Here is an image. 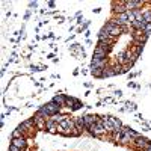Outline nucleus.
<instances>
[{
    "label": "nucleus",
    "instance_id": "9b49d317",
    "mask_svg": "<svg viewBox=\"0 0 151 151\" xmlns=\"http://www.w3.org/2000/svg\"><path fill=\"white\" fill-rule=\"evenodd\" d=\"M130 52L139 59V56L142 55L144 52V44H139V42H133V45H130Z\"/></svg>",
    "mask_w": 151,
    "mask_h": 151
},
{
    "label": "nucleus",
    "instance_id": "a878e982",
    "mask_svg": "<svg viewBox=\"0 0 151 151\" xmlns=\"http://www.w3.org/2000/svg\"><path fill=\"white\" fill-rule=\"evenodd\" d=\"M144 33H145V35H148V36L151 35V23H147V24H145V27H144Z\"/></svg>",
    "mask_w": 151,
    "mask_h": 151
},
{
    "label": "nucleus",
    "instance_id": "ddd939ff",
    "mask_svg": "<svg viewBox=\"0 0 151 151\" xmlns=\"http://www.w3.org/2000/svg\"><path fill=\"white\" fill-rule=\"evenodd\" d=\"M74 122H76V129H77V130H80L82 133L86 132V124H85V118L83 116H76Z\"/></svg>",
    "mask_w": 151,
    "mask_h": 151
},
{
    "label": "nucleus",
    "instance_id": "5701e85b",
    "mask_svg": "<svg viewBox=\"0 0 151 151\" xmlns=\"http://www.w3.org/2000/svg\"><path fill=\"white\" fill-rule=\"evenodd\" d=\"M144 21L145 23H151V9H145L144 11Z\"/></svg>",
    "mask_w": 151,
    "mask_h": 151
},
{
    "label": "nucleus",
    "instance_id": "20e7f679",
    "mask_svg": "<svg viewBox=\"0 0 151 151\" xmlns=\"http://www.w3.org/2000/svg\"><path fill=\"white\" fill-rule=\"evenodd\" d=\"M107 52L103 48V47H100V45H97L95 48H94V55H92V59H101V60H107Z\"/></svg>",
    "mask_w": 151,
    "mask_h": 151
},
{
    "label": "nucleus",
    "instance_id": "1a4fd4ad",
    "mask_svg": "<svg viewBox=\"0 0 151 151\" xmlns=\"http://www.w3.org/2000/svg\"><path fill=\"white\" fill-rule=\"evenodd\" d=\"M32 118H33V121H35V127H36L38 130L45 129V122H47V119H45V118H42L41 115H38V113H35V115H33Z\"/></svg>",
    "mask_w": 151,
    "mask_h": 151
},
{
    "label": "nucleus",
    "instance_id": "6ab92c4d",
    "mask_svg": "<svg viewBox=\"0 0 151 151\" xmlns=\"http://www.w3.org/2000/svg\"><path fill=\"white\" fill-rule=\"evenodd\" d=\"M121 137H122V133L121 132H112L110 133V141L112 142H121Z\"/></svg>",
    "mask_w": 151,
    "mask_h": 151
},
{
    "label": "nucleus",
    "instance_id": "f8f14e48",
    "mask_svg": "<svg viewBox=\"0 0 151 151\" xmlns=\"http://www.w3.org/2000/svg\"><path fill=\"white\" fill-rule=\"evenodd\" d=\"M107 65H109L107 60H101V59H92L91 60V68H101V70H104Z\"/></svg>",
    "mask_w": 151,
    "mask_h": 151
},
{
    "label": "nucleus",
    "instance_id": "c85d7f7f",
    "mask_svg": "<svg viewBox=\"0 0 151 151\" xmlns=\"http://www.w3.org/2000/svg\"><path fill=\"white\" fill-rule=\"evenodd\" d=\"M29 6H30V8H36V6H38V2H30Z\"/></svg>",
    "mask_w": 151,
    "mask_h": 151
},
{
    "label": "nucleus",
    "instance_id": "f257e3e1",
    "mask_svg": "<svg viewBox=\"0 0 151 151\" xmlns=\"http://www.w3.org/2000/svg\"><path fill=\"white\" fill-rule=\"evenodd\" d=\"M133 147L136 151H147L150 147H151V141L147 139L145 136H139L137 139L133 142Z\"/></svg>",
    "mask_w": 151,
    "mask_h": 151
},
{
    "label": "nucleus",
    "instance_id": "6e6552de",
    "mask_svg": "<svg viewBox=\"0 0 151 151\" xmlns=\"http://www.w3.org/2000/svg\"><path fill=\"white\" fill-rule=\"evenodd\" d=\"M83 118H85V124H86V132H89V129L92 127V125H95V122L98 121L100 116H97V115H83Z\"/></svg>",
    "mask_w": 151,
    "mask_h": 151
},
{
    "label": "nucleus",
    "instance_id": "9d476101",
    "mask_svg": "<svg viewBox=\"0 0 151 151\" xmlns=\"http://www.w3.org/2000/svg\"><path fill=\"white\" fill-rule=\"evenodd\" d=\"M109 122L112 124L113 132H119V130L122 129V122H121V119H119V118H116V116L109 115Z\"/></svg>",
    "mask_w": 151,
    "mask_h": 151
},
{
    "label": "nucleus",
    "instance_id": "2f4dec72",
    "mask_svg": "<svg viewBox=\"0 0 151 151\" xmlns=\"http://www.w3.org/2000/svg\"><path fill=\"white\" fill-rule=\"evenodd\" d=\"M147 151H151V147H150V148H148V150H147Z\"/></svg>",
    "mask_w": 151,
    "mask_h": 151
},
{
    "label": "nucleus",
    "instance_id": "0eeeda50",
    "mask_svg": "<svg viewBox=\"0 0 151 151\" xmlns=\"http://www.w3.org/2000/svg\"><path fill=\"white\" fill-rule=\"evenodd\" d=\"M11 145H15L21 151L27 150V137L23 136V137H18V139H11Z\"/></svg>",
    "mask_w": 151,
    "mask_h": 151
},
{
    "label": "nucleus",
    "instance_id": "7c9ffc66",
    "mask_svg": "<svg viewBox=\"0 0 151 151\" xmlns=\"http://www.w3.org/2000/svg\"><path fill=\"white\" fill-rule=\"evenodd\" d=\"M48 6L50 8H55V2H48Z\"/></svg>",
    "mask_w": 151,
    "mask_h": 151
},
{
    "label": "nucleus",
    "instance_id": "4be33fe9",
    "mask_svg": "<svg viewBox=\"0 0 151 151\" xmlns=\"http://www.w3.org/2000/svg\"><path fill=\"white\" fill-rule=\"evenodd\" d=\"M65 118H67V115H62V113H58V115L52 116V119H53V121H55V122H56L58 125H59V124H60L62 121H64Z\"/></svg>",
    "mask_w": 151,
    "mask_h": 151
},
{
    "label": "nucleus",
    "instance_id": "412c9836",
    "mask_svg": "<svg viewBox=\"0 0 151 151\" xmlns=\"http://www.w3.org/2000/svg\"><path fill=\"white\" fill-rule=\"evenodd\" d=\"M17 130H18V132H20V133H21V134H23L24 137H27V136L30 134V132H29V130H27L26 127H24V124H23V122H21V124L18 125V127H17Z\"/></svg>",
    "mask_w": 151,
    "mask_h": 151
},
{
    "label": "nucleus",
    "instance_id": "39448f33",
    "mask_svg": "<svg viewBox=\"0 0 151 151\" xmlns=\"http://www.w3.org/2000/svg\"><path fill=\"white\" fill-rule=\"evenodd\" d=\"M45 106V109L48 110V113H50V116H55V115H58V113H60V106H58L55 101H53V100H52V101H48V103H45L44 104Z\"/></svg>",
    "mask_w": 151,
    "mask_h": 151
},
{
    "label": "nucleus",
    "instance_id": "a211bd4d",
    "mask_svg": "<svg viewBox=\"0 0 151 151\" xmlns=\"http://www.w3.org/2000/svg\"><path fill=\"white\" fill-rule=\"evenodd\" d=\"M76 101H77V98H74V97H70V95H67V100H65V107H68L70 110H73V107H74Z\"/></svg>",
    "mask_w": 151,
    "mask_h": 151
},
{
    "label": "nucleus",
    "instance_id": "dca6fc26",
    "mask_svg": "<svg viewBox=\"0 0 151 151\" xmlns=\"http://www.w3.org/2000/svg\"><path fill=\"white\" fill-rule=\"evenodd\" d=\"M23 124H24V127H26L30 133H33V130L36 129V127H35V121H33V118H27V119H24V121H23Z\"/></svg>",
    "mask_w": 151,
    "mask_h": 151
},
{
    "label": "nucleus",
    "instance_id": "7ed1b4c3",
    "mask_svg": "<svg viewBox=\"0 0 151 151\" xmlns=\"http://www.w3.org/2000/svg\"><path fill=\"white\" fill-rule=\"evenodd\" d=\"M112 11L113 15H119V14H125L129 9L125 6V0L124 2H112Z\"/></svg>",
    "mask_w": 151,
    "mask_h": 151
},
{
    "label": "nucleus",
    "instance_id": "c756f323",
    "mask_svg": "<svg viewBox=\"0 0 151 151\" xmlns=\"http://www.w3.org/2000/svg\"><path fill=\"white\" fill-rule=\"evenodd\" d=\"M32 71H40V67H33L32 65Z\"/></svg>",
    "mask_w": 151,
    "mask_h": 151
},
{
    "label": "nucleus",
    "instance_id": "b1692460",
    "mask_svg": "<svg viewBox=\"0 0 151 151\" xmlns=\"http://www.w3.org/2000/svg\"><path fill=\"white\" fill-rule=\"evenodd\" d=\"M121 33H122V32H121V27H118V26H116V27H113V29H112L110 36H113V38H118Z\"/></svg>",
    "mask_w": 151,
    "mask_h": 151
},
{
    "label": "nucleus",
    "instance_id": "f3484780",
    "mask_svg": "<svg viewBox=\"0 0 151 151\" xmlns=\"http://www.w3.org/2000/svg\"><path fill=\"white\" fill-rule=\"evenodd\" d=\"M113 76H116L115 71H113V68L110 65H107L104 70H103V79H107V77H113Z\"/></svg>",
    "mask_w": 151,
    "mask_h": 151
},
{
    "label": "nucleus",
    "instance_id": "393cba45",
    "mask_svg": "<svg viewBox=\"0 0 151 151\" xmlns=\"http://www.w3.org/2000/svg\"><path fill=\"white\" fill-rule=\"evenodd\" d=\"M18 137H23V134H21V133L15 129L14 132H12V134H11V139H18Z\"/></svg>",
    "mask_w": 151,
    "mask_h": 151
},
{
    "label": "nucleus",
    "instance_id": "423d86ee",
    "mask_svg": "<svg viewBox=\"0 0 151 151\" xmlns=\"http://www.w3.org/2000/svg\"><path fill=\"white\" fill-rule=\"evenodd\" d=\"M144 5H145V2H142V0H125V6H127L129 11L141 9Z\"/></svg>",
    "mask_w": 151,
    "mask_h": 151
},
{
    "label": "nucleus",
    "instance_id": "cd10ccee",
    "mask_svg": "<svg viewBox=\"0 0 151 151\" xmlns=\"http://www.w3.org/2000/svg\"><path fill=\"white\" fill-rule=\"evenodd\" d=\"M82 107H83L82 101H79V100H77V101H76V104H74V107H73V110H77V109H82Z\"/></svg>",
    "mask_w": 151,
    "mask_h": 151
},
{
    "label": "nucleus",
    "instance_id": "bb28decb",
    "mask_svg": "<svg viewBox=\"0 0 151 151\" xmlns=\"http://www.w3.org/2000/svg\"><path fill=\"white\" fill-rule=\"evenodd\" d=\"M125 106H127V107H125L124 110H134V109H136L134 103H130V101H127V103H125Z\"/></svg>",
    "mask_w": 151,
    "mask_h": 151
},
{
    "label": "nucleus",
    "instance_id": "2eb2a0df",
    "mask_svg": "<svg viewBox=\"0 0 151 151\" xmlns=\"http://www.w3.org/2000/svg\"><path fill=\"white\" fill-rule=\"evenodd\" d=\"M65 100H67V95H65V94H56V95L53 97V101H55L58 106H60V107H65Z\"/></svg>",
    "mask_w": 151,
    "mask_h": 151
},
{
    "label": "nucleus",
    "instance_id": "aec40b11",
    "mask_svg": "<svg viewBox=\"0 0 151 151\" xmlns=\"http://www.w3.org/2000/svg\"><path fill=\"white\" fill-rule=\"evenodd\" d=\"M91 74L94 76V77L103 79V70L101 68H91Z\"/></svg>",
    "mask_w": 151,
    "mask_h": 151
},
{
    "label": "nucleus",
    "instance_id": "4468645a",
    "mask_svg": "<svg viewBox=\"0 0 151 151\" xmlns=\"http://www.w3.org/2000/svg\"><path fill=\"white\" fill-rule=\"evenodd\" d=\"M45 130H48V133H58V124L50 118V119H47V122H45Z\"/></svg>",
    "mask_w": 151,
    "mask_h": 151
},
{
    "label": "nucleus",
    "instance_id": "f03ea898",
    "mask_svg": "<svg viewBox=\"0 0 151 151\" xmlns=\"http://www.w3.org/2000/svg\"><path fill=\"white\" fill-rule=\"evenodd\" d=\"M132 40H133V42L145 44L147 40H148V35H145L144 30H133L132 29Z\"/></svg>",
    "mask_w": 151,
    "mask_h": 151
}]
</instances>
